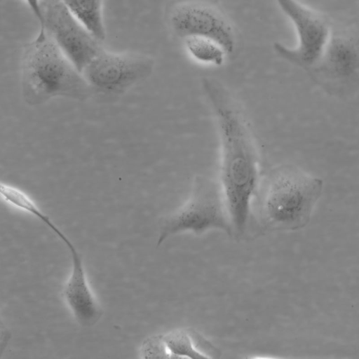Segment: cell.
<instances>
[{"label": "cell", "mask_w": 359, "mask_h": 359, "mask_svg": "<svg viewBox=\"0 0 359 359\" xmlns=\"http://www.w3.org/2000/svg\"><path fill=\"white\" fill-rule=\"evenodd\" d=\"M201 88L218 136V182L233 236L241 238L249 228L253 203L259 189V150L248 118L229 88L208 76L202 79Z\"/></svg>", "instance_id": "6da1fadb"}, {"label": "cell", "mask_w": 359, "mask_h": 359, "mask_svg": "<svg viewBox=\"0 0 359 359\" xmlns=\"http://www.w3.org/2000/svg\"><path fill=\"white\" fill-rule=\"evenodd\" d=\"M20 72L22 97L29 106L55 97L85 100L93 95L82 73L42 28L23 48Z\"/></svg>", "instance_id": "7a4b0ae2"}, {"label": "cell", "mask_w": 359, "mask_h": 359, "mask_svg": "<svg viewBox=\"0 0 359 359\" xmlns=\"http://www.w3.org/2000/svg\"><path fill=\"white\" fill-rule=\"evenodd\" d=\"M323 181L299 167L284 164L271 170L260 200V219L266 228L294 230L307 224L319 198Z\"/></svg>", "instance_id": "3957f363"}, {"label": "cell", "mask_w": 359, "mask_h": 359, "mask_svg": "<svg viewBox=\"0 0 359 359\" xmlns=\"http://www.w3.org/2000/svg\"><path fill=\"white\" fill-rule=\"evenodd\" d=\"M218 229L233 236V230L218 180L196 176L185 202L163 221L157 241L160 245L168 237L184 232L200 236Z\"/></svg>", "instance_id": "277c9868"}, {"label": "cell", "mask_w": 359, "mask_h": 359, "mask_svg": "<svg viewBox=\"0 0 359 359\" xmlns=\"http://www.w3.org/2000/svg\"><path fill=\"white\" fill-rule=\"evenodd\" d=\"M154 59L134 52L116 53L103 48L85 67L82 74L93 94L116 98L148 79Z\"/></svg>", "instance_id": "5b68a950"}, {"label": "cell", "mask_w": 359, "mask_h": 359, "mask_svg": "<svg viewBox=\"0 0 359 359\" xmlns=\"http://www.w3.org/2000/svg\"><path fill=\"white\" fill-rule=\"evenodd\" d=\"M281 11L293 25L297 43L290 48L275 42L273 48L281 58L306 69L320 62L332 35L327 20L320 12L298 0H276Z\"/></svg>", "instance_id": "8992f818"}, {"label": "cell", "mask_w": 359, "mask_h": 359, "mask_svg": "<svg viewBox=\"0 0 359 359\" xmlns=\"http://www.w3.org/2000/svg\"><path fill=\"white\" fill-rule=\"evenodd\" d=\"M169 27L184 39L197 36L220 45L227 55L233 53L237 41L229 19L217 6L205 0H180L167 11Z\"/></svg>", "instance_id": "52a82bcc"}, {"label": "cell", "mask_w": 359, "mask_h": 359, "mask_svg": "<svg viewBox=\"0 0 359 359\" xmlns=\"http://www.w3.org/2000/svg\"><path fill=\"white\" fill-rule=\"evenodd\" d=\"M44 29L65 55L81 73L104 48L100 41L60 0H42Z\"/></svg>", "instance_id": "ba28073f"}, {"label": "cell", "mask_w": 359, "mask_h": 359, "mask_svg": "<svg viewBox=\"0 0 359 359\" xmlns=\"http://www.w3.org/2000/svg\"><path fill=\"white\" fill-rule=\"evenodd\" d=\"M40 221L60 238L70 252L72 271L62 290V296L65 303L77 324L83 327L94 326L101 319L103 310L92 292L79 253L49 216L46 213L43 214L40 217Z\"/></svg>", "instance_id": "9c48e42d"}, {"label": "cell", "mask_w": 359, "mask_h": 359, "mask_svg": "<svg viewBox=\"0 0 359 359\" xmlns=\"http://www.w3.org/2000/svg\"><path fill=\"white\" fill-rule=\"evenodd\" d=\"M140 354L142 358H213L219 352L194 329L177 328L147 338Z\"/></svg>", "instance_id": "30bf717a"}, {"label": "cell", "mask_w": 359, "mask_h": 359, "mask_svg": "<svg viewBox=\"0 0 359 359\" xmlns=\"http://www.w3.org/2000/svg\"><path fill=\"white\" fill-rule=\"evenodd\" d=\"M314 69L331 86L344 93L359 81V47L346 35L332 33Z\"/></svg>", "instance_id": "8fae6325"}, {"label": "cell", "mask_w": 359, "mask_h": 359, "mask_svg": "<svg viewBox=\"0 0 359 359\" xmlns=\"http://www.w3.org/2000/svg\"><path fill=\"white\" fill-rule=\"evenodd\" d=\"M100 41L106 38L103 0H60Z\"/></svg>", "instance_id": "7c38bea8"}, {"label": "cell", "mask_w": 359, "mask_h": 359, "mask_svg": "<svg viewBox=\"0 0 359 359\" xmlns=\"http://www.w3.org/2000/svg\"><path fill=\"white\" fill-rule=\"evenodd\" d=\"M189 55L196 62L206 65L222 66L228 55L217 43L203 37L191 36L184 39Z\"/></svg>", "instance_id": "4fadbf2b"}, {"label": "cell", "mask_w": 359, "mask_h": 359, "mask_svg": "<svg viewBox=\"0 0 359 359\" xmlns=\"http://www.w3.org/2000/svg\"><path fill=\"white\" fill-rule=\"evenodd\" d=\"M30 10L33 13L35 18L37 19L39 26L43 23V15L41 11V1L42 0H25Z\"/></svg>", "instance_id": "5bb4252c"}]
</instances>
